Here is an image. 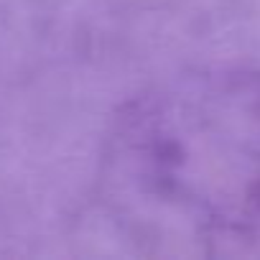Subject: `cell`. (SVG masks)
I'll use <instances>...</instances> for the list:
<instances>
[{
  "label": "cell",
  "mask_w": 260,
  "mask_h": 260,
  "mask_svg": "<svg viewBox=\"0 0 260 260\" xmlns=\"http://www.w3.org/2000/svg\"><path fill=\"white\" fill-rule=\"evenodd\" d=\"M122 199L181 240L260 245V74L194 79L141 100L110 156Z\"/></svg>",
  "instance_id": "obj_1"
}]
</instances>
